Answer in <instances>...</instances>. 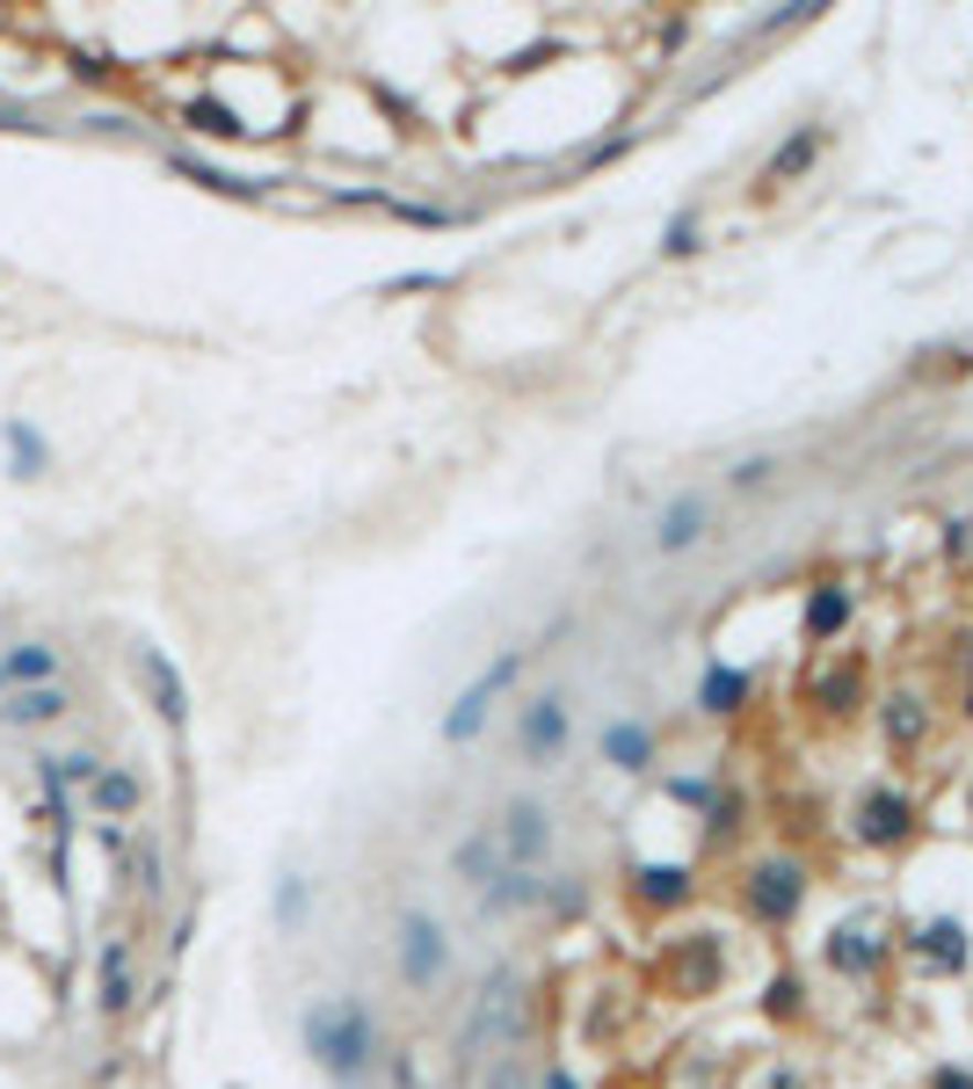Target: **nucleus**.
<instances>
[{
    "label": "nucleus",
    "instance_id": "nucleus-31",
    "mask_svg": "<svg viewBox=\"0 0 973 1089\" xmlns=\"http://www.w3.org/2000/svg\"><path fill=\"white\" fill-rule=\"evenodd\" d=\"M770 472H778V466H770V458H741V472H734V487H763Z\"/></svg>",
    "mask_w": 973,
    "mask_h": 1089
},
{
    "label": "nucleus",
    "instance_id": "nucleus-28",
    "mask_svg": "<svg viewBox=\"0 0 973 1089\" xmlns=\"http://www.w3.org/2000/svg\"><path fill=\"white\" fill-rule=\"evenodd\" d=\"M277 922H284V930L306 922V879H277Z\"/></svg>",
    "mask_w": 973,
    "mask_h": 1089
},
{
    "label": "nucleus",
    "instance_id": "nucleus-13",
    "mask_svg": "<svg viewBox=\"0 0 973 1089\" xmlns=\"http://www.w3.org/2000/svg\"><path fill=\"white\" fill-rule=\"evenodd\" d=\"M36 683H58V654L44 640H22L0 654V691H36Z\"/></svg>",
    "mask_w": 973,
    "mask_h": 1089
},
{
    "label": "nucleus",
    "instance_id": "nucleus-3",
    "mask_svg": "<svg viewBox=\"0 0 973 1089\" xmlns=\"http://www.w3.org/2000/svg\"><path fill=\"white\" fill-rule=\"evenodd\" d=\"M523 1032V995H516V973H494L472 1003L466 1032H458V1054H480V1046H516Z\"/></svg>",
    "mask_w": 973,
    "mask_h": 1089
},
{
    "label": "nucleus",
    "instance_id": "nucleus-25",
    "mask_svg": "<svg viewBox=\"0 0 973 1089\" xmlns=\"http://www.w3.org/2000/svg\"><path fill=\"white\" fill-rule=\"evenodd\" d=\"M814 153H821V131H800V139H792V146H784L778 160H770V182H792V174H800V168H806Z\"/></svg>",
    "mask_w": 973,
    "mask_h": 1089
},
{
    "label": "nucleus",
    "instance_id": "nucleus-11",
    "mask_svg": "<svg viewBox=\"0 0 973 1089\" xmlns=\"http://www.w3.org/2000/svg\"><path fill=\"white\" fill-rule=\"evenodd\" d=\"M66 712H73L66 683H36V691H0V726H52V719H66Z\"/></svg>",
    "mask_w": 973,
    "mask_h": 1089
},
{
    "label": "nucleus",
    "instance_id": "nucleus-23",
    "mask_svg": "<svg viewBox=\"0 0 973 1089\" xmlns=\"http://www.w3.org/2000/svg\"><path fill=\"white\" fill-rule=\"evenodd\" d=\"M480 1089H538V1082H531V1060H523L516 1046H502V1054L480 1068Z\"/></svg>",
    "mask_w": 973,
    "mask_h": 1089
},
{
    "label": "nucleus",
    "instance_id": "nucleus-5",
    "mask_svg": "<svg viewBox=\"0 0 973 1089\" xmlns=\"http://www.w3.org/2000/svg\"><path fill=\"white\" fill-rule=\"evenodd\" d=\"M443 967H451V937H443V922L421 916V908H407L400 916V981L429 995V987L443 981Z\"/></svg>",
    "mask_w": 973,
    "mask_h": 1089
},
{
    "label": "nucleus",
    "instance_id": "nucleus-17",
    "mask_svg": "<svg viewBox=\"0 0 973 1089\" xmlns=\"http://www.w3.org/2000/svg\"><path fill=\"white\" fill-rule=\"evenodd\" d=\"M0 444H8V472H15V480H36V472L52 466V444H44L36 421H22V415L0 421Z\"/></svg>",
    "mask_w": 973,
    "mask_h": 1089
},
{
    "label": "nucleus",
    "instance_id": "nucleus-9",
    "mask_svg": "<svg viewBox=\"0 0 973 1089\" xmlns=\"http://www.w3.org/2000/svg\"><path fill=\"white\" fill-rule=\"evenodd\" d=\"M800 865L792 857H778V865H756V886H748V900H756V916L763 922H784L792 908H800Z\"/></svg>",
    "mask_w": 973,
    "mask_h": 1089
},
{
    "label": "nucleus",
    "instance_id": "nucleus-1",
    "mask_svg": "<svg viewBox=\"0 0 973 1089\" xmlns=\"http://www.w3.org/2000/svg\"><path fill=\"white\" fill-rule=\"evenodd\" d=\"M298 1038H306L313 1068L334 1089H364L371 1068H378V1017H371L364 995H320V1003H306Z\"/></svg>",
    "mask_w": 973,
    "mask_h": 1089
},
{
    "label": "nucleus",
    "instance_id": "nucleus-14",
    "mask_svg": "<svg viewBox=\"0 0 973 1089\" xmlns=\"http://www.w3.org/2000/svg\"><path fill=\"white\" fill-rule=\"evenodd\" d=\"M139 799H146V784H139V770H95V784H87V807L103 813V821H131L139 813Z\"/></svg>",
    "mask_w": 973,
    "mask_h": 1089
},
{
    "label": "nucleus",
    "instance_id": "nucleus-6",
    "mask_svg": "<svg viewBox=\"0 0 973 1089\" xmlns=\"http://www.w3.org/2000/svg\"><path fill=\"white\" fill-rule=\"evenodd\" d=\"M567 697L559 691H545V697H531V705H523V719H516V748L531 762H559V748H567Z\"/></svg>",
    "mask_w": 973,
    "mask_h": 1089
},
{
    "label": "nucleus",
    "instance_id": "nucleus-10",
    "mask_svg": "<svg viewBox=\"0 0 973 1089\" xmlns=\"http://www.w3.org/2000/svg\"><path fill=\"white\" fill-rule=\"evenodd\" d=\"M139 675H146V691H153V712L160 719H190V683H182V669H174L160 647H139Z\"/></svg>",
    "mask_w": 973,
    "mask_h": 1089
},
{
    "label": "nucleus",
    "instance_id": "nucleus-16",
    "mask_svg": "<svg viewBox=\"0 0 973 1089\" xmlns=\"http://www.w3.org/2000/svg\"><path fill=\"white\" fill-rule=\"evenodd\" d=\"M95 770H103V756H95V748L36 756V784H44V792H87V784H95Z\"/></svg>",
    "mask_w": 973,
    "mask_h": 1089
},
{
    "label": "nucleus",
    "instance_id": "nucleus-21",
    "mask_svg": "<svg viewBox=\"0 0 973 1089\" xmlns=\"http://www.w3.org/2000/svg\"><path fill=\"white\" fill-rule=\"evenodd\" d=\"M174 174H190V182H204V190H218V196H261V182H240V174L211 168V160H196V153H174Z\"/></svg>",
    "mask_w": 973,
    "mask_h": 1089
},
{
    "label": "nucleus",
    "instance_id": "nucleus-34",
    "mask_svg": "<svg viewBox=\"0 0 973 1089\" xmlns=\"http://www.w3.org/2000/svg\"><path fill=\"white\" fill-rule=\"evenodd\" d=\"M756 1089H800V1075H792V1068H778V1075H763Z\"/></svg>",
    "mask_w": 973,
    "mask_h": 1089
},
{
    "label": "nucleus",
    "instance_id": "nucleus-24",
    "mask_svg": "<svg viewBox=\"0 0 973 1089\" xmlns=\"http://www.w3.org/2000/svg\"><path fill=\"white\" fill-rule=\"evenodd\" d=\"M741 691H748V675H741V669H713L697 697H705V712H734V705H741Z\"/></svg>",
    "mask_w": 973,
    "mask_h": 1089
},
{
    "label": "nucleus",
    "instance_id": "nucleus-26",
    "mask_svg": "<svg viewBox=\"0 0 973 1089\" xmlns=\"http://www.w3.org/2000/svg\"><path fill=\"white\" fill-rule=\"evenodd\" d=\"M182 117H190L196 131H211V139H233V131H240V117H233L226 103H190V109H182Z\"/></svg>",
    "mask_w": 973,
    "mask_h": 1089
},
{
    "label": "nucleus",
    "instance_id": "nucleus-18",
    "mask_svg": "<svg viewBox=\"0 0 973 1089\" xmlns=\"http://www.w3.org/2000/svg\"><path fill=\"white\" fill-rule=\"evenodd\" d=\"M646 756H654V741H646V726H640V719L603 726V762H618V770H640Z\"/></svg>",
    "mask_w": 973,
    "mask_h": 1089
},
{
    "label": "nucleus",
    "instance_id": "nucleus-36",
    "mask_svg": "<svg viewBox=\"0 0 973 1089\" xmlns=\"http://www.w3.org/2000/svg\"><path fill=\"white\" fill-rule=\"evenodd\" d=\"M0 109H8V87H0ZM8 117H22V109H8Z\"/></svg>",
    "mask_w": 973,
    "mask_h": 1089
},
{
    "label": "nucleus",
    "instance_id": "nucleus-33",
    "mask_svg": "<svg viewBox=\"0 0 973 1089\" xmlns=\"http://www.w3.org/2000/svg\"><path fill=\"white\" fill-rule=\"evenodd\" d=\"M930 1089H973V1075L966 1068H938V1082H930Z\"/></svg>",
    "mask_w": 973,
    "mask_h": 1089
},
{
    "label": "nucleus",
    "instance_id": "nucleus-4",
    "mask_svg": "<svg viewBox=\"0 0 973 1089\" xmlns=\"http://www.w3.org/2000/svg\"><path fill=\"white\" fill-rule=\"evenodd\" d=\"M494 843H502V865L509 872H538L553 857V813L538 799H516V807L494 821Z\"/></svg>",
    "mask_w": 973,
    "mask_h": 1089
},
{
    "label": "nucleus",
    "instance_id": "nucleus-7",
    "mask_svg": "<svg viewBox=\"0 0 973 1089\" xmlns=\"http://www.w3.org/2000/svg\"><path fill=\"white\" fill-rule=\"evenodd\" d=\"M131 995H139V981H131V944L109 937V944L95 951V1010H103V1017H124Z\"/></svg>",
    "mask_w": 973,
    "mask_h": 1089
},
{
    "label": "nucleus",
    "instance_id": "nucleus-2",
    "mask_svg": "<svg viewBox=\"0 0 973 1089\" xmlns=\"http://www.w3.org/2000/svg\"><path fill=\"white\" fill-rule=\"evenodd\" d=\"M523 661H531V647H509L502 661H487V669L472 675L466 691H458V705L443 712V741L458 748V741H472V734H480V726H487V712H494V697H502L509 683L523 675Z\"/></svg>",
    "mask_w": 973,
    "mask_h": 1089
},
{
    "label": "nucleus",
    "instance_id": "nucleus-19",
    "mask_svg": "<svg viewBox=\"0 0 973 1089\" xmlns=\"http://www.w3.org/2000/svg\"><path fill=\"white\" fill-rule=\"evenodd\" d=\"M843 618H851V588L821 581L814 596H806V632H814V640H828V632H843Z\"/></svg>",
    "mask_w": 973,
    "mask_h": 1089
},
{
    "label": "nucleus",
    "instance_id": "nucleus-32",
    "mask_svg": "<svg viewBox=\"0 0 973 1089\" xmlns=\"http://www.w3.org/2000/svg\"><path fill=\"white\" fill-rule=\"evenodd\" d=\"M691 247H697V225H691V218H683V225H676V233H669V255H691Z\"/></svg>",
    "mask_w": 973,
    "mask_h": 1089
},
{
    "label": "nucleus",
    "instance_id": "nucleus-15",
    "mask_svg": "<svg viewBox=\"0 0 973 1089\" xmlns=\"http://www.w3.org/2000/svg\"><path fill=\"white\" fill-rule=\"evenodd\" d=\"M857 835H865V843H901L908 835V799L887 792V784L865 792V807H857Z\"/></svg>",
    "mask_w": 973,
    "mask_h": 1089
},
{
    "label": "nucleus",
    "instance_id": "nucleus-8",
    "mask_svg": "<svg viewBox=\"0 0 973 1089\" xmlns=\"http://www.w3.org/2000/svg\"><path fill=\"white\" fill-rule=\"evenodd\" d=\"M705 523H713V502L705 494H676L654 516V553H691L697 537H705Z\"/></svg>",
    "mask_w": 973,
    "mask_h": 1089
},
{
    "label": "nucleus",
    "instance_id": "nucleus-27",
    "mask_svg": "<svg viewBox=\"0 0 973 1089\" xmlns=\"http://www.w3.org/2000/svg\"><path fill=\"white\" fill-rule=\"evenodd\" d=\"M916 734H922V712H916V697H894V705H887V741H916Z\"/></svg>",
    "mask_w": 973,
    "mask_h": 1089
},
{
    "label": "nucleus",
    "instance_id": "nucleus-29",
    "mask_svg": "<svg viewBox=\"0 0 973 1089\" xmlns=\"http://www.w3.org/2000/svg\"><path fill=\"white\" fill-rule=\"evenodd\" d=\"M640 894H646V900H683V872H676V865H669V872L646 865V872H640Z\"/></svg>",
    "mask_w": 973,
    "mask_h": 1089
},
{
    "label": "nucleus",
    "instance_id": "nucleus-12",
    "mask_svg": "<svg viewBox=\"0 0 973 1089\" xmlns=\"http://www.w3.org/2000/svg\"><path fill=\"white\" fill-rule=\"evenodd\" d=\"M451 872H458V886H472V894H487V886L502 879V843H494V829H472L466 843L451 850Z\"/></svg>",
    "mask_w": 973,
    "mask_h": 1089
},
{
    "label": "nucleus",
    "instance_id": "nucleus-30",
    "mask_svg": "<svg viewBox=\"0 0 973 1089\" xmlns=\"http://www.w3.org/2000/svg\"><path fill=\"white\" fill-rule=\"evenodd\" d=\"M95 835H103V850L117 857V865L131 857V829H124V821H95Z\"/></svg>",
    "mask_w": 973,
    "mask_h": 1089
},
{
    "label": "nucleus",
    "instance_id": "nucleus-20",
    "mask_svg": "<svg viewBox=\"0 0 973 1089\" xmlns=\"http://www.w3.org/2000/svg\"><path fill=\"white\" fill-rule=\"evenodd\" d=\"M828 967L872 973V967H879V944H872V930H857V922H851V930H835V937H828Z\"/></svg>",
    "mask_w": 973,
    "mask_h": 1089
},
{
    "label": "nucleus",
    "instance_id": "nucleus-22",
    "mask_svg": "<svg viewBox=\"0 0 973 1089\" xmlns=\"http://www.w3.org/2000/svg\"><path fill=\"white\" fill-rule=\"evenodd\" d=\"M922 959H930V967H966V930H959V922H930V930H922Z\"/></svg>",
    "mask_w": 973,
    "mask_h": 1089
},
{
    "label": "nucleus",
    "instance_id": "nucleus-35",
    "mask_svg": "<svg viewBox=\"0 0 973 1089\" xmlns=\"http://www.w3.org/2000/svg\"><path fill=\"white\" fill-rule=\"evenodd\" d=\"M545 1089H574V1075L567 1068H545Z\"/></svg>",
    "mask_w": 973,
    "mask_h": 1089
}]
</instances>
